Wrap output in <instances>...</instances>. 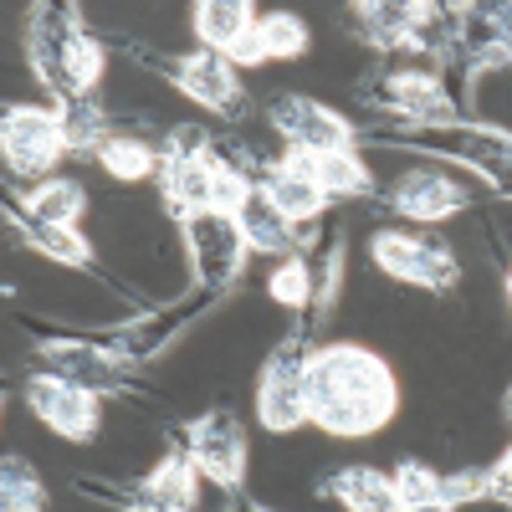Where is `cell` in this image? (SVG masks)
Masks as SVG:
<instances>
[{
	"label": "cell",
	"mask_w": 512,
	"mask_h": 512,
	"mask_svg": "<svg viewBox=\"0 0 512 512\" xmlns=\"http://www.w3.org/2000/svg\"><path fill=\"white\" fill-rule=\"evenodd\" d=\"M395 379L364 349H318L308 359V420L328 436H369L395 415Z\"/></svg>",
	"instance_id": "obj_1"
},
{
	"label": "cell",
	"mask_w": 512,
	"mask_h": 512,
	"mask_svg": "<svg viewBox=\"0 0 512 512\" xmlns=\"http://www.w3.org/2000/svg\"><path fill=\"white\" fill-rule=\"evenodd\" d=\"M26 405L36 410V420L47 431L67 436V441H93L98 436V400L88 384H77L67 374H36L26 384Z\"/></svg>",
	"instance_id": "obj_2"
},
{
	"label": "cell",
	"mask_w": 512,
	"mask_h": 512,
	"mask_svg": "<svg viewBox=\"0 0 512 512\" xmlns=\"http://www.w3.org/2000/svg\"><path fill=\"white\" fill-rule=\"evenodd\" d=\"M72 144L67 118L52 108H11L6 113V159L16 175H41L62 159V149Z\"/></svg>",
	"instance_id": "obj_3"
},
{
	"label": "cell",
	"mask_w": 512,
	"mask_h": 512,
	"mask_svg": "<svg viewBox=\"0 0 512 512\" xmlns=\"http://www.w3.org/2000/svg\"><path fill=\"white\" fill-rule=\"evenodd\" d=\"M369 251H374V267H384V272L400 277V282H415V287H441V282H451V277H456L446 246H441V241H431V236L379 231Z\"/></svg>",
	"instance_id": "obj_4"
},
{
	"label": "cell",
	"mask_w": 512,
	"mask_h": 512,
	"mask_svg": "<svg viewBox=\"0 0 512 512\" xmlns=\"http://www.w3.org/2000/svg\"><path fill=\"white\" fill-rule=\"evenodd\" d=\"M256 405H262L267 431H297V425L308 420V364H303V354L282 349L262 369V395H256Z\"/></svg>",
	"instance_id": "obj_5"
},
{
	"label": "cell",
	"mask_w": 512,
	"mask_h": 512,
	"mask_svg": "<svg viewBox=\"0 0 512 512\" xmlns=\"http://www.w3.org/2000/svg\"><path fill=\"white\" fill-rule=\"evenodd\" d=\"M277 128L292 139V149H303V154H338V149H349V123L338 118L333 108L323 103H308V98H282L272 108Z\"/></svg>",
	"instance_id": "obj_6"
},
{
	"label": "cell",
	"mask_w": 512,
	"mask_h": 512,
	"mask_svg": "<svg viewBox=\"0 0 512 512\" xmlns=\"http://www.w3.org/2000/svg\"><path fill=\"white\" fill-rule=\"evenodd\" d=\"M190 456H195V466L205 477H216L221 487H231V482H241V472H246V441H241V431H236V420L231 415H205L195 431H190Z\"/></svg>",
	"instance_id": "obj_7"
},
{
	"label": "cell",
	"mask_w": 512,
	"mask_h": 512,
	"mask_svg": "<svg viewBox=\"0 0 512 512\" xmlns=\"http://www.w3.org/2000/svg\"><path fill=\"white\" fill-rule=\"evenodd\" d=\"M175 82H180V93L210 113H231L241 88H236V62L221 57V52H195L175 67Z\"/></svg>",
	"instance_id": "obj_8"
},
{
	"label": "cell",
	"mask_w": 512,
	"mask_h": 512,
	"mask_svg": "<svg viewBox=\"0 0 512 512\" xmlns=\"http://www.w3.org/2000/svg\"><path fill=\"white\" fill-rule=\"evenodd\" d=\"M461 205H466V190L451 185L446 175H436V169H415V175H405L395 185V210L410 221H425V226L456 216Z\"/></svg>",
	"instance_id": "obj_9"
},
{
	"label": "cell",
	"mask_w": 512,
	"mask_h": 512,
	"mask_svg": "<svg viewBox=\"0 0 512 512\" xmlns=\"http://www.w3.org/2000/svg\"><path fill=\"white\" fill-rule=\"evenodd\" d=\"M308 52V26L297 16H267L246 31V41L231 52L236 67H256V62H292Z\"/></svg>",
	"instance_id": "obj_10"
},
{
	"label": "cell",
	"mask_w": 512,
	"mask_h": 512,
	"mask_svg": "<svg viewBox=\"0 0 512 512\" xmlns=\"http://www.w3.org/2000/svg\"><path fill=\"white\" fill-rule=\"evenodd\" d=\"M231 226L241 231L246 251H287L292 246V221L267 200V190H251L246 205L231 216Z\"/></svg>",
	"instance_id": "obj_11"
},
{
	"label": "cell",
	"mask_w": 512,
	"mask_h": 512,
	"mask_svg": "<svg viewBox=\"0 0 512 512\" xmlns=\"http://www.w3.org/2000/svg\"><path fill=\"white\" fill-rule=\"evenodd\" d=\"M256 26V11L251 6H241V0H205V6H195V36L205 41V52H221V57H231L241 41H246V31Z\"/></svg>",
	"instance_id": "obj_12"
},
{
	"label": "cell",
	"mask_w": 512,
	"mask_h": 512,
	"mask_svg": "<svg viewBox=\"0 0 512 512\" xmlns=\"http://www.w3.org/2000/svg\"><path fill=\"white\" fill-rule=\"evenodd\" d=\"M333 492H338V502H344L349 512H405L395 482L369 472V466H349V472H338L333 477Z\"/></svg>",
	"instance_id": "obj_13"
},
{
	"label": "cell",
	"mask_w": 512,
	"mask_h": 512,
	"mask_svg": "<svg viewBox=\"0 0 512 512\" xmlns=\"http://www.w3.org/2000/svg\"><path fill=\"white\" fill-rule=\"evenodd\" d=\"M82 210H88V195L72 180H41L26 195V221H36V226H77Z\"/></svg>",
	"instance_id": "obj_14"
},
{
	"label": "cell",
	"mask_w": 512,
	"mask_h": 512,
	"mask_svg": "<svg viewBox=\"0 0 512 512\" xmlns=\"http://www.w3.org/2000/svg\"><path fill=\"white\" fill-rule=\"evenodd\" d=\"M262 190H267V200L282 210L287 221H313L318 210H323V200H328L308 175H297V169H287V164H277V169H272Z\"/></svg>",
	"instance_id": "obj_15"
},
{
	"label": "cell",
	"mask_w": 512,
	"mask_h": 512,
	"mask_svg": "<svg viewBox=\"0 0 512 512\" xmlns=\"http://www.w3.org/2000/svg\"><path fill=\"white\" fill-rule=\"evenodd\" d=\"M195 456H164L159 466H154V477H149V502L159 507V512H185L190 502H195Z\"/></svg>",
	"instance_id": "obj_16"
},
{
	"label": "cell",
	"mask_w": 512,
	"mask_h": 512,
	"mask_svg": "<svg viewBox=\"0 0 512 512\" xmlns=\"http://www.w3.org/2000/svg\"><path fill=\"white\" fill-rule=\"evenodd\" d=\"M98 164L108 169L118 185H139V180L154 175L159 159H154V149H149L144 139H103V144H98Z\"/></svg>",
	"instance_id": "obj_17"
},
{
	"label": "cell",
	"mask_w": 512,
	"mask_h": 512,
	"mask_svg": "<svg viewBox=\"0 0 512 512\" xmlns=\"http://www.w3.org/2000/svg\"><path fill=\"white\" fill-rule=\"evenodd\" d=\"M390 98H395V108H405L410 118H436V123L451 118L446 93H441L425 72H400V77L390 82Z\"/></svg>",
	"instance_id": "obj_18"
},
{
	"label": "cell",
	"mask_w": 512,
	"mask_h": 512,
	"mask_svg": "<svg viewBox=\"0 0 512 512\" xmlns=\"http://www.w3.org/2000/svg\"><path fill=\"white\" fill-rule=\"evenodd\" d=\"M26 241L36 246V251H47L52 262H67V267H88L93 262V246L77 236V226H26Z\"/></svg>",
	"instance_id": "obj_19"
},
{
	"label": "cell",
	"mask_w": 512,
	"mask_h": 512,
	"mask_svg": "<svg viewBox=\"0 0 512 512\" xmlns=\"http://www.w3.org/2000/svg\"><path fill=\"white\" fill-rule=\"evenodd\" d=\"M395 492H400V507H431L441 502V477L420 461H405L395 472Z\"/></svg>",
	"instance_id": "obj_20"
},
{
	"label": "cell",
	"mask_w": 512,
	"mask_h": 512,
	"mask_svg": "<svg viewBox=\"0 0 512 512\" xmlns=\"http://www.w3.org/2000/svg\"><path fill=\"white\" fill-rule=\"evenodd\" d=\"M0 507L6 512H41L47 507V492H41V482L26 461H6V502Z\"/></svg>",
	"instance_id": "obj_21"
},
{
	"label": "cell",
	"mask_w": 512,
	"mask_h": 512,
	"mask_svg": "<svg viewBox=\"0 0 512 512\" xmlns=\"http://www.w3.org/2000/svg\"><path fill=\"white\" fill-rule=\"evenodd\" d=\"M267 297L277 308H303L308 303V267L303 262H282L267 282Z\"/></svg>",
	"instance_id": "obj_22"
},
{
	"label": "cell",
	"mask_w": 512,
	"mask_h": 512,
	"mask_svg": "<svg viewBox=\"0 0 512 512\" xmlns=\"http://www.w3.org/2000/svg\"><path fill=\"white\" fill-rule=\"evenodd\" d=\"M487 492H492L497 502H512V451L487 472Z\"/></svg>",
	"instance_id": "obj_23"
},
{
	"label": "cell",
	"mask_w": 512,
	"mask_h": 512,
	"mask_svg": "<svg viewBox=\"0 0 512 512\" xmlns=\"http://www.w3.org/2000/svg\"><path fill=\"white\" fill-rule=\"evenodd\" d=\"M139 512H159V507H139Z\"/></svg>",
	"instance_id": "obj_24"
},
{
	"label": "cell",
	"mask_w": 512,
	"mask_h": 512,
	"mask_svg": "<svg viewBox=\"0 0 512 512\" xmlns=\"http://www.w3.org/2000/svg\"><path fill=\"white\" fill-rule=\"evenodd\" d=\"M507 297H512V277H507Z\"/></svg>",
	"instance_id": "obj_25"
},
{
	"label": "cell",
	"mask_w": 512,
	"mask_h": 512,
	"mask_svg": "<svg viewBox=\"0 0 512 512\" xmlns=\"http://www.w3.org/2000/svg\"><path fill=\"white\" fill-rule=\"evenodd\" d=\"M507 415H512V400H507Z\"/></svg>",
	"instance_id": "obj_26"
}]
</instances>
